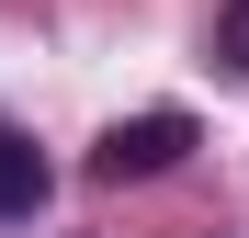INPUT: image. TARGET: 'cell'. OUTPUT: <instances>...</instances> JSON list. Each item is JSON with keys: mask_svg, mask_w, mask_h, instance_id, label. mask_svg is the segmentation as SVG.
Listing matches in <instances>:
<instances>
[{"mask_svg": "<svg viewBox=\"0 0 249 238\" xmlns=\"http://www.w3.org/2000/svg\"><path fill=\"white\" fill-rule=\"evenodd\" d=\"M181 159H193V113L159 102V113H124L91 147V182H159V170H181Z\"/></svg>", "mask_w": 249, "mask_h": 238, "instance_id": "cell-1", "label": "cell"}, {"mask_svg": "<svg viewBox=\"0 0 249 238\" xmlns=\"http://www.w3.org/2000/svg\"><path fill=\"white\" fill-rule=\"evenodd\" d=\"M46 147H34V136H0V227H12V216H34V204H46Z\"/></svg>", "mask_w": 249, "mask_h": 238, "instance_id": "cell-2", "label": "cell"}, {"mask_svg": "<svg viewBox=\"0 0 249 238\" xmlns=\"http://www.w3.org/2000/svg\"><path fill=\"white\" fill-rule=\"evenodd\" d=\"M215 57L249 79V0H227V12H215Z\"/></svg>", "mask_w": 249, "mask_h": 238, "instance_id": "cell-3", "label": "cell"}]
</instances>
